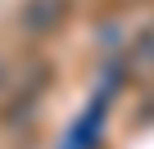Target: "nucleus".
<instances>
[{
    "label": "nucleus",
    "instance_id": "obj_1",
    "mask_svg": "<svg viewBox=\"0 0 154 149\" xmlns=\"http://www.w3.org/2000/svg\"><path fill=\"white\" fill-rule=\"evenodd\" d=\"M72 14V0H23V9H18V27L23 36L41 41V36H54Z\"/></svg>",
    "mask_w": 154,
    "mask_h": 149
},
{
    "label": "nucleus",
    "instance_id": "obj_2",
    "mask_svg": "<svg viewBox=\"0 0 154 149\" xmlns=\"http://www.w3.org/2000/svg\"><path fill=\"white\" fill-rule=\"evenodd\" d=\"M131 68H154V27L136 41V50H131Z\"/></svg>",
    "mask_w": 154,
    "mask_h": 149
},
{
    "label": "nucleus",
    "instance_id": "obj_3",
    "mask_svg": "<svg viewBox=\"0 0 154 149\" xmlns=\"http://www.w3.org/2000/svg\"><path fill=\"white\" fill-rule=\"evenodd\" d=\"M5 82H9V72H5V63H0V91H5Z\"/></svg>",
    "mask_w": 154,
    "mask_h": 149
}]
</instances>
